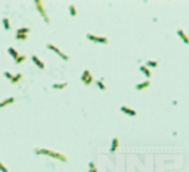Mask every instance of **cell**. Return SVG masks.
Returning a JSON list of instances; mask_svg holds the SVG:
<instances>
[{"label":"cell","instance_id":"8992f818","mask_svg":"<svg viewBox=\"0 0 189 172\" xmlns=\"http://www.w3.org/2000/svg\"><path fill=\"white\" fill-rule=\"evenodd\" d=\"M31 61H33L34 64H36V65L40 68V70H45V68H46L45 62H43V61H41V59H40L37 55H34V54H33V55H31Z\"/></svg>","mask_w":189,"mask_h":172},{"label":"cell","instance_id":"7c38bea8","mask_svg":"<svg viewBox=\"0 0 189 172\" xmlns=\"http://www.w3.org/2000/svg\"><path fill=\"white\" fill-rule=\"evenodd\" d=\"M2 24H3V28H5L6 31H9V30H11V21H9V18H7V16H3Z\"/></svg>","mask_w":189,"mask_h":172},{"label":"cell","instance_id":"603a6c76","mask_svg":"<svg viewBox=\"0 0 189 172\" xmlns=\"http://www.w3.org/2000/svg\"><path fill=\"white\" fill-rule=\"evenodd\" d=\"M25 58H27V56H25V55H19L18 58H16V59H15V64H22V62L25 61Z\"/></svg>","mask_w":189,"mask_h":172},{"label":"cell","instance_id":"9c48e42d","mask_svg":"<svg viewBox=\"0 0 189 172\" xmlns=\"http://www.w3.org/2000/svg\"><path fill=\"white\" fill-rule=\"evenodd\" d=\"M118 145H120V140L117 138V136H114L112 141H111V148H109V151L111 153H115L117 148H118Z\"/></svg>","mask_w":189,"mask_h":172},{"label":"cell","instance_id":"7a4b0ae2","mask_svg":"<svg viewBox=\"0 0 189 172\" xmlns=\"http://www.w3.org/2000/svg\"><path fill=\"white\" fill-rule=\"evenodd\" d=\"M46 48H47L49 50H52V52H55L58 56H61V58L64 59V61H70V56H68L67 54H64L62 50L58 48V46H55V45H53V43H46Z\"/></svg>","mask_w":189,"mask_h":172},{"label":"cell","instance_id":"30bf717a","mask_svg":"<svg viewBox=\"0 0 189 172\" xmlns=\"http://www.w3.org/2000/svg\"><path fill=\"white\" fill-rule=\"evenodd\" d=\"M177 36L180 37V39H182L185 43H186V45H189V36H188V34L183 31V30H180V28H177Z\"/></svg>","mask_w":189,"mask_h":172},{"label":"cell","instance_id":"277c9868","mask_svg":"<svg viewBox=\"0 0 189 172\" xmlns=\"http://www.w3.org/2000/svg\"><path fill=\"white\" fill-rule=\"evenodd\" d=\"M34 6L37 7V11L40 12V15H41V18L45 19V22H46V24H50V18L47 16V13H46V11H45V7H43V3L40 2V0H36V2H34Z\"/></svg>","mask_w":189,"mask_h":172},{"label":"cell","instance_id":"5bb4252c","mask_svg":"<svg viewBox=\"0 0 189 172\" xmlns=\"http://www.w3.org/2000/svg\"><path fill=\"white\" fill-rule=\"evenodd\" d=\"M22 80V74L21 73H16V74H13L12 76V79L9 80L11 83H18V82H21Z\"/></svg>","mask_w":189,"mask_h":172},{"label":"cell","instance_id":"ac0fdd59","mask_svg":"<svg viewBox=\"0 0 189 172\" xmlns=\"http://www.w3.org/2000/svg\"><path fill=\"white\" fill-rule=\"evenodd\" d=\"M28 33H30V27H21L16 30L15 34H28Z\"/></svg>","mask_w":189,"mask_h":172},{"label":"cell","instance_id":"8fae6325","mask_svg":"<svg viewBox=\"0 0 189 172\" xmlns=\"http://www.w3.org/2000/svg\"><path fill=\"white\" fill-rule=\"evenodd\" d=\"M149 85H151V82L149 80H145V82H140V83H137L134 88H136V91H142V89H146V88H149Z\"/></svg>","mask_w":189,"mask_h":172},{"label":"cell","instance_id":"ba28073f","mask_svg":"<svg viewBox=\"0 0 189 172\" xmlns=\"http://www.w3.org/2000/svg\"><path fill=\"white\" fill-rule=\"evenodd\" d=\"M15 101H16L15 97H7V98H5V99L0 101V108H3V107H6V105H11V104H13Z\"/></svg>","mask_w":189,"mask_h":172},{"label":"cell","instance_id":"2e32d148","mask_svg":"<svg viewBox=\"0 0 189 172\" xmlns=\"http://www.w3.org/2000/svg\"><path fill=\"white\" fill-rule=\"evenodd\" d=\"M94 85H96L100 91H106V85L104 83V79H99V80H96V82H94Z\"/></svg>","mask_w":189,"mask_h":172},{"label":"cell","instance_id":"52a82bcc","mask_svg":"<svg viewBox=\"0 0 189 172\" xmlns=\"http://www.w3.org/2000/svg\"><path fill=\"white\" fill-rule=\"evenodd\" d=\"M120 111L121 113H124V114H127V116H136V111L133 110V108H130V107H127V105H121L120 107Z\"/></svg>","mask_w":189,"mask_h":172},{"label":"cell","instance_id":"44dd1931","mask_svg":"<svg viewBox=\"0 0 189 172\" xmlns=\"http://www.w3.org/2000/svg\"><path fill=\"white\" fill-rule=\"evenodd\" d=\"M89 172H98V168L94 165V162H89Z\"/></svg>","mask_w":189,"mask_h":172},{"label":"cell","instance_id":"3957f363","mask_svg":"<svg viewBox=\"0 0 189 172\" xmlns=\"http://www.w3.org/2000/svg\"><path fill=\"white\" fill-rule=\"evenodd\" d=\"M86 39H89L90 42H94V43H102V45H106V43H108V37L96 36V34H92V33L86 34Z\"/></svg>","mask_w":189,"mask_h":172},{"label":"cell","instance_id":"5b68a950","mask_svg":"<svg viewBox=\"0 0 189 172\" xmlns=\"http://www.w3.org/2000/svg\"><path fill=\"white\" fill-rule=\"evenodd\" d=\"M81 82L84 83V86H89L93 83V76L90 73V70H84L83 74H81Z\"/></svg>","mask_w":189,"mask_h":172},{"label":"cell","instance_id":"4fadbf2b","mask_svg":"<svg viewBox=\"0 0 189 172\" xmlns=\"http://www.w3.org/2000/svg\"><path fill=\"white\" fill-rule=\"evenodd\" d=\"M139 68H140V71L148 77V80H149V77H151V70H149V68H148L146 65H143V64H140V67H139Z\"/></svg>","mask_w":189,"mask_h":172},{"label":"cell","instance_id":"d4e9b609","mask_svg":"<svg viewBox=\"0 0 189 172\" xmlns=\"http://www.w3.org/2000/svg\"><path fill=\"white\" fill-rule=\"evenodd\" d=\"M3 76L6 77V79H9V80H11V79H12V76H13V74H12L11 71H5V73H3Z\"/></svg>","mask_w":189,"mask_h":172},{"label":"cell","instance_id":"9a60e30c","mask_svg":"<svg viewBox=\"0 0 189 172\" xmlns=\"http://www.w3.org/2000/svg\"><path fill=\"white\" fill-rule=\"evenodd\" d=\"M7 52H9V55H11L13 59H16V58L19 56V54L16 52V49H15V48H12V46H9V48H7Z\"/></svg>","mask_w":189,"mask_h":172},{"label":"cell","instance_id":"cb8c5ba5","mask_svg":"<svg viewBox=\"0 0 189 172\" xmlns=\"http://www.w3.org/2000/svg\"><path fill=\"white\" fill-rule=\"evenodd\" d=\"M0 172H9V169L6 168V165H5L2 160H0Z\"/></svg>","mask_w":189,"mask_h":172},{"label":"cell","instance_id":"6da1fadb","mask_svg":"<svg viewBox=\"0 0 189 172\" xmlns=\"http://www.w3.org/2000/svg\"><path fill=\"white\" fill-rule=\"evenodd\" d=\"M34 153L36 154H43V156H49V157H53L56 160H61V162H67L68 157L62 153H58L53 150H47V148H34Z\"/></svg>","mask_w":189,"mask_h":172},{"label":"cell","instance_id":"e0dca14e","mask_svg":"<svg viewBox=\"0 0 189 172\" xmlns=\"http://www.w3.org/2000/svg\"><path fill=\"white\" fill-rule=\"evenodd\" d=\"M67 86H68V83H67V82H62V83H53L52 88H53V89H65Z\"/></svg>","mask_w":189,"mask_h":172},{"label":"cell","instance_id":"d6986e66","mask_svg":"<svg viewBox=\"0 0 189 172\" xmlns=\"http://www.w3.org/2000/svg\"><path fill=\"white\" fill-rule=\"evenodd\" d=\"M68 11H70V15L71 16H77V7L74 5H70L68 6Z\"/></svg>","mask_w":189,"mask_h":172},{"label":"cell","instance_id":"ffe728a7","mask_svg":"<svg viewBox=\"0 0 189 172\" xmlns=\"http://www.w3.org/2000/svg\"><path fill=\"white\" fill-rule=\"evenodd\" d=\"M145 65H146L148 68H157L158 67V61H146Z\"/></svg>","mask_w":189,"mask_h":172},{"label":"cell","instance_id":"7402d4cb","mask_svg":"<svg viewBox=\"0 0 189 172\" xmlns=\"http://www.w3.org/2000/svg\"><path fill=\"white\" fill-rule=\"evenodd\" d=\"M15 39L16 40H27L28 39V34H15Z\"/></svg>","mask_w":189,"mask_h":172}]
</instances>
